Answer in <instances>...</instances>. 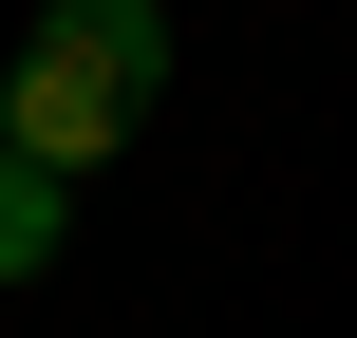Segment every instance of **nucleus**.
<instances>
[{
    "instance_id": "obj_1",
    "label": "nucleus",
    "mask_w": 357,
    "mask_h": 338,
    "mask_svg": "<svg viewBox=\"0 0 357 338\" xmlns=\"http://www.w3.org/2000/svg\"><path fill=\"white\" fill-rule=\"evenodd\" d=\"M132 132H151V113H132L113 75H75V56H38V38L0 56V151H19V169H56V188H94V169H113Z\"/></svg>"
},
{
    "instance_id": "obj_2",
    "label": "nucleus",
    "mask_w": 357,
    "mask_h": 338,
    "mask_svg": "<svg viewBox=\"0 0 357 338\" xmlns=\"http://www.w3.org/2000/svg\"><path fill=\"white\" fill-rule=\"evenodd\" d=\"M38 56H75V75H113L132 113L169 94V19H151V0H56V19H38Z\"/></svg>"
},
{
    "instance_id": "obj_3",
    "label": "nucleus",
    "mask_w": 357,
    "mask_h": 338,
    "mask_svg": "<svg viewBox=\"0 0 357 338\" xmlns=\"http://www.w3.org/2000/svg\"><path fill=\"white\" fill-rule=\"evenodd\" d=\"M56 245H75V188H56V169H19V151H0V282H38V263H56Z\"/></svg>"
}]
</instances>
